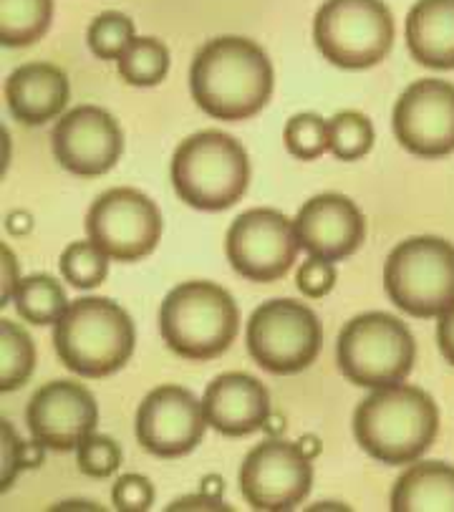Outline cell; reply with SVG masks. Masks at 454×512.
I'll return each mask as SVG.
<instances>
[{"label":"cell","instance_id":"obj_18","mask_svg":"<svg viewBox=\"0 0 454 512\" xmlns=\"http://www.w3.org/2000/svg\"><path fill=\"white\" fill-rule=\"evenodd\" d=\"M202 412L207 424L225 437H248L268 422V389L250 374H222L207 386Z\"/></svg>","mask_w":454,"mask_h":512},{"label":"cell","instance_id":"obj_15","mask_svg":"<svg viewBox=\"0 0 454 512\" xmlns=\"http://www.w3.org/2000/svg\"><path fill=\"white\" fill-rule=\"evenodd\" d=\"M56 162L76 177H101L117 167L124 152L119 122L101 106H76L51 132Z\"/></svg>","mask_w":454,"mask_h":512},{"label":"cell","instance_id":"obj_8","mask_svg":"<svg viewBox=\"0 0 454 512\" xmlns=\"http://www.w3.org/2000/svg\"><path fill=\"white\" fill-rule=\"evenodd\" d=\"M394 16L384 0H326L313 21V41L338 69L381 64L394 46Z\"/></svg>","mask_w":454,"mask_h":512},{"label":"cell","instance_id":"obj_5","mask_svg":"<svg viewBox=\"0 0 454 512\" xmlns=\"http://www.w3.org/2000/svg\"><path fill=\"white\" fill-rule=\"evenodd\" d=\"M172 185L177 197L195 210H227L250 185L248 152L225 132L192 134L172 157Z\"/></svg>","mask_w":454,"mask_h":512},{"label":"cell","instance_id":"obj_21","mask_svg":"<svg viewBox=\"0 0 454 512\" xmlns=\"http://www.w3.org/2000/svg\"><path fill=\"white\" fill-rule=\"evenodd\" d=\"M394 512H454V467L419 462L396 480L391 490Z\"/></svg>","mask_w":454,"mask_h":512},{"label":"cell","instance_id":"obj_12","mask_svg":"<svg viewBox=\"0 0 454 512\" xmlns=\"http://www.w3.org/2000/svg\"><path fill=\"white\" fill-rule=\"evenodd\" d=\"M313 485L311 457L301 444L265 439L248 452L240 467V490L255 510H293Z\"/></svg>","mask_w":454,"mask_h":512},{"label":"cell","instance_id":"obj_16","mask_svg":"<svg viewBox=\"0 0 454 512\" xmlns=\"http://www.w3.org/2000/svg\"><path fill=\"white\" fill-rule=\"evenodd\" d=\"M26 422L41 447L71 452L99 424V407L86 386L76 381H51L31 396Z\"/></svg>","mask_w":454,"mask_h":512},{"label":"cell","instance_id":"obj_9","mask_svg":"<svg viewBox=\"0 0 454 512\" xmlns=\"http://www.w3.org/2000/svg\"><path fill=\"white\" fill-rule=\"evenodd\" d=\"M323 346V328L316 313L293 298L265 301L248 323V351L255 364L278 376L308 369Z\"/></svg>","mask_w":454,"mask_h":512},{"label":"cell","instance_id":"obj_6","mask_svg":"<svg viewBox=\"0 0 454 512\" xmlns=\"http://www.w3.org/2000/svg\"><path fill=\"white\" fill-rule=\"evenodd\" d=\"M336 359L351 384L384 389L407 379L417 361V341L391 313H361L338 336Z\"/></svg>","mask_w":454,"mask_h":512},{"label":"cell","instance_id":"obj_30","mask_svg":"<svg viewBox=\"0 0 454 512\" xmlns=\"http://www.w3.org/2000/svg\"><path fill=\"white\" fill-rule=\"evenodd\" d=\"M76 462H79V470L86 477L106 480L122 465V447L106 434L91 432L76 449Z\"/></svg>","mask_w":454,"mask_h":512},{"label":"cell","instance_id":"obj_17","mask_svg":"<svg viewBox=\"0 0 454 512\" xmlns=\"http://www.w3.org/2000/svg\"><path fill=\"white\" fill-rule=\"evenodd\" d=\"M296 238L301 250L311 258L338 260L349 258L366 238V217L351 197L338 192H323L311 197L296 217Z\"/></svg>","mask_w":454,"mask_h":512},{"label":"cell","instance_id":"obj_2","mask_svg":"<svg viewBox=\"0 0 454 512\" xmlns=\"http://www.w3.org/2000/svg\"><path fill=\"white\" fill-rule=\"evenodd\" d=\"M439 409L419 386L374 389L354 412V437L381 465H412L434 444Z\"/></svg>","mask_w":454,"mask_h":512},{"label":"cell","instance_id":"obj_29","mask_svg":"<svg viewBox=\"0 0 454 512\" xmlns=\"http://www.w3.org/2000/svg\"><path fill=\"white\" fill-rule=\"evenodd\" d=\"M283 142L293 157L301 162H313L328 152V122L313 111L296 114L283 129Z\"/></svg>","mask_w":454,"mask_h":512},{"label":"cell","instance_id":"obj_14","mask_svg":"<svg viewBox=\"0 0 454 512\" xmlns=\"http://www.w3.org/2000/svg\"><path fill=\"white\" fill-rule=\"evenodd\" d=\"M205 427L207 419L197 396L182 386L164 384L144 396L134 432L149 454L175 460L190 454L202 442Z\"/></svg>","mask_w":454,"mask_h":512},{"label":"cell","instance_id":"obj_33","mask_svg":"<svg viewBox=\"0 0 454 512\" xmlns=\"http://www.w3.org/2000/svg\"><path fill=\"white\" fill-rule=\"evenodd\" d=\"M28 447L21 442L16 432H13L11 422H3V492L11 487V482L16 480L18 472L23 467H31V460H26Z\"/></svg>","mask_w":454,"mask_h":512},{"label":"cell","instance_id":"obj_11","mask_svg":"<svg viewBox=\"0 0 454 512\" xmlns=\"http://www.w3.org/2000/svg\"><path fill=\"white\" fill-rule=\"evenodd\" d=\"M298 250L296 225L273 207L243 212L225 235L227 260L253 283L283 278L296 263Z\"/></svg>","mask_w":454,"mask_h":512},{"label":"cell","instance_id":"obj_31","mask_svg":"<svg viewBox=\"0 0 454 512\" xmlns=\"http://www.w3.org/2000/svg\"><path fill=\"white\" fill-rule=\"evenodd\" d=\"M154 485L144 475H122L111 490L114 507L122 512H144L154 505Z\"/></svg>","mask_w":454,"mask_h":512},{"label":"cell","instance_id":"obj_34","mask_svg":"<svg viewBox=\"0 0 454 512\" xmlns=\"http://www.w3.org/2000/svg\"><path fill=\"white\" fill-rule=\"evenodd\" d=\"M437 344L447 364L454 366V303L439 316L437 323Z\"/></svg>","mask_w":454,"mask_h":512},{"label":"cell","instance_id":"obj_20","mask_svg":"<svg viewBox=\"0 0 454 512\" xmlns=\"http://www.w3.org/2000/svg\"><path fill=\"white\" fill-rule=\"evenodd\" d=\"M409 53L427 69H454V0H417L404 26Z\"/></svg>","mask_w":454,"mask_h":512},{"label":"cell","instance_id":"obj_23","mask_svg":"<svg viewBox=\"0 0 454 512\" xmlns=\"http://www.w3.org/2000/svg\"><path fill=\"white\" fill-rule=\"evenodd\" d=\"M53 21V0H0V41L23 48L41 41Z\"/></svg>","mask_w":454,"mask_h":512},{"label":"cell","instance_id":"obj_4","mask_svg":"<svg viewBox=\"0 0 454 512\" xmlns=\"http://www.w3.org/2000/svg\"><path fill=\"white\" fill-rule=\"evenodd\" d=\"M159 328L169 351L190 361H210L225 354L238 338L240 308L217 283L190 280L167 293Z\"/></svg>","mask_w":454,"mask_h":512},{"label":"cell","instance_id":"obj_26","mask_svg":"<svg viewBox=\"0 0 454 512\" xmlns=\"http://www.w3.org/2000/svg\"><path fill=\"white\" fill-rule=\"evenodd\" d=\"M374 147V124L361 111H338L328 119V149L341 162H356Z\"/></svg>","mask_w":454,"mask_h":512},{"label":"cell","instance_id":"obj_19","mask_svg":"<svg viewBox=\"0 0 454 512\" xmlns=\"http://www.w3.org/2000/svg\"><path fill=\"white\" fill-rule=\"evenodd\" d=\"M69 96L71 86L66 74L46 61L18 66L6 81L8 111L26 127H41L59 117L69 104Z\"/></svg>","mask_w":454,"mask_h":512},{"label":"cell","instance_id":"obj_27","mask_svg":"<svg viewBox=\"0 0 454 512\" xmlns=\"http://www.w3.org/2000/svg\"><path fill=\"white\" fill-rule=\"evenodd\" d=\"M61 275L74 288L89 291L101 286L109 275V255L91 240H76L61 253Z\"/></svg>","mask_w":454,"mask_h":512},{"label":"cell","instance_id":"obj_1","mask_svg":"<svg viewBox=\"0 0 454 512\" xmlns=\"http://www.w3.org/2000/svg\"><path fill=\"white\" fill-rule=\"evenodd\" d=\"M273 79L268 53L240 36L207 41L190 66L192 99L217 122H245L263 111Z\"/></svg>","mask_w":454,"mask_h":512},{"label":"cell","instance_id":"obj_32","mask_svg":"<svg viewBox=\"0 0 454 512\" xmlns=\"http://www.w3.org/2000/svg\"><path fill=\"white\" fill-rule=\"evenodd\" d=\"M338 278V270L333 265V260H323V258H308L306 263H301L298 268V291L303 293L306 298H323L333 291Z\"/></svg>","mask_w":454,"mask_h":512},{"label":"cell","instance_id":"obj_10","mask_svg":"<svg viewBox=\"0 0 454 512\" xmlns=\"http://www.w3.org/2000/svg\"><path fill=\"white\" fill-rule=\"evenodd\" d=\"M86 233L111 260L134 263L154 253L162 238V212L157 202L134 187H114L91 205Z\"/></svg>","mask_w":454,"mask_h":512},{"label":"cell","instance_id":"obj_28","mask_svg":"<svg viewBox=\"0 0 454 512\" xmlns=\"http://www.w3.org/2000/svg\"><path fill=\"white\" fill-rule=\"evenodd\" d=\"M137 38V28L127 13L106 11L91 21L89 31H86V43H89L91 53L101 61H119L122 53L132 46Z\"/></svg>","mask_w":454,"mask_h":512},{"label":"cell","instance_id":"obj_3","mask_svg":"<svg viewBox=\"0 0 454 512\" xmlns=\"http://www.w3.org/2000/svg\"><path fill=\"white\" fill-rule=\"evenodd\" d=\"M134 344L137 328L132 316L109 298H79L53 331L61 364L84 379L117 374L132 359Z\"/></svg>","mask_w":454,"mask_h":512},{"label":"cell","instance_id":"obj_35","mask_svg":"<svg viewBox=\"0 0 454 512\" xmlns=\"http://www.w3.org/2000/svg\"><path fill=\"white\" fill-rule=\"evenodd\" d=\"M21 286V278H18V263L13 258L11 248L3 245V303L0 306H8L16 296V288Z\"/></svg>","mask_w":454,"mask_h":512},{"label":"cell","instance_id":"obj_7","mask_svg":"<svg viewBox=\"0 0 454 512\" xmlns=\"http://www.w3.org/2000/svg\"><path fill=\"white\" fill-rule=\"evenodd\" d=\"M384 288L414 318H439L454 303V245L417 235L396 245L384 263Z\"/></svg>","mask_w":454,"mask_h":512},{"label":"cell","instance_id":"obj_13","mask_svg":"<svg viewBox=\"0 0 454 512\" xmlns=\"http://www.w3.org/2000/svg\"><path fill=\"white\" fill-rule=\"evenodd\" d=\"M394 137L414 157L439 159L454 152V84L419 79L404 89L391 114Z\"/></svg>","mask_w":454,"mask_h":512},{"label":"cell","instance_id":"obj_36","mask_svg":"<svg viewBox=\"0 0 454 512\" xmlns=\"http://www.w3.org/2000/svg\"><path fill=\"white\" fill-rule=\"evenodd\" d=\"M187 507H210V510H227L222 502L217 500H207V497H185L180 502H172L169 510H187Z\"/></svg>","mask_w":454,"mask_h":512},{"label":"cell","instance_id":"obj_22","mask_svg":"<svg viewBox=\"0 0 454 512\" xmlns=\"http://www.w3.org/2000/svg\"><path fill=\"white\" fill-rule=\"evenodd\" d=\"M13 303H16L18 316L33 326H56L71 306L59 280L46 273L23 278L21 286L16 288Z\"/></svg>","mask_w":454,"mask_h":512},{"label":"cell","instance_id":"obj_24","mask_svg":"<svg viewBox=\"0 0 454 512\" xmlns=\"http://www.w3.org/2000/svg\"><path fill=\"white\" fill-rule=\"evenodd\" d=\"M119 76L129 86H157L169 71V51L159 38L137 36L117 61Z\"/></svg>","mask_w":454,"mask_h":512},{"label":"cell","instance_id":"obj_25","mask_svg":"<svg viewBox=\"0 0 454 512\" xmlns=\"http://www.w3.org/2000/svg\"><path fill=\"white\" fill-rule=\"evenodd\" d=\"M0 344H3V369H0V389L16 391L31 379L36 369V344L26 328L13 321H0Z\"/></svg>","mask_w":454,"mask_h":512}]
</instances>
